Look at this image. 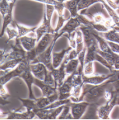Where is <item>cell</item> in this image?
Segmentation results:
<instances>
[{
    "label": "cell",
    "instance_id": "7",
    "mask_svg": "<svg viewBox=\"0 0 119 120\" xmlns=\"http://www.w3.org/2000/svg\"><path fill=\"white\" fill-rule=\"evenodd\" d=\"M116 94L113 99L108 102H106L104 105L99 106L97 110V115L98 119L106 120L110 119V115L113 108L116 106Z\"/></svg>",
    "mask_w": 119,
    "mask_h": 120
},
{
    "label": "cell",
    "instance_id": "14",
    "mask_svg": "<svg viewBox=\"0 0 119 120\" xmlns=\"http://www.w3.org/2000/svg\"><path fill=\"white\" fill-rule=\"evenodd\" d=\"M19 78L22 79L27 85L29 90V98L31 99H35L36 98L35 97L32 91V85L34 84L35 77L31 73L30 68L27 70L25 71L19 77Z\"/></svg>",
    "mask_w": 119,
    "mask_h": 120
},
{
    "label": "cell",
    "instance_id": "6",
    "mask_svg": "<svg viewBox=\"0 0 119 120\" xmlns=\"http://www.w3.org/2000/svg\"><path fill=\"white\" fill-rule=\"evenodd\" d=\"M3 114L6 116L7 119H32L35 118L36 112L33 111L21 110V108L14 110H9L3 112Z\"/></svg>",
    "mask_w": 119,
    "mask_h": 120
},
{
    "label": "cell",
    "instance_id": "34",
    "mask_svg": "<svg viewBox=\"0 0 119 120\" xmlns=\"http://www.w3.org/2000/svg\"><path fill=\"white\" fill-rule=\"evenodd\" d=\"M93 73H94L93 62L85 63L83 68V75L86 76H90L93 75Z\"/></svg>",
    "mask_w": 119,
    "mask_h": 120
},
{
    "label": "cell",
    "instance_id": "45",
    "mask_svg": "<svg viewBox=\"0 0 119 120\" xmlns=\"http://www.w3.org/2000/svg\"><path fill=\"white\" fill-rule=\"evenodd\" d=\"M116 105L119 106V93L117 94V100H116Z\"/></svg>",
    "mask_w": 119,
    "mask_h": 120
},
{
    "label": "cell",
    "instance_id": "26",
    "mask_svg": "<svg viewBox=\"0 0 119 120\" xmlns=\"http://www.w3.org/2000/svg\"><path fill=\"white\" fill-rule=\"evenodd\" d=\"M12 26H8L5 30V32L7 34V39L6 41V43L8 44L10 41H14L16 38L19 37V32L16 26L15 25L14 21L11 24Z\"/></svg>",
    "mask_w": 119,
    "mask_h": 120
},
{
    "label": "cell",
    "instance_id": "5",
    "mask_svg": "<svg viewBox=\"0 0 119 120\" xmlns=\"http://www.w3.org/2000/svg\"><path fill=\"white\" fill-rule=\"evenodd\" d=\"M30 63L25 59L14 69L1 73L0 84L5 85L15 77H19L25 71L30 68Z\"/></svg>",
    "mask_w": 119,
    "mask_h": 120
},
{
    "label": "cell",
    "instance_id": "30",
    "mask_svg": "<svg viewBox=\"0 0 119 120\" xmlns=\"http://www.w3.org/2000/svg\"><path fill=\"white\" fill-rule=\"evenodd\" d=\"M76 50L77 53L79 54L81 51L83 50L85 47V45L84 42V40L83 37L82 33L81 30L78 28L76 30Z\"/></svg>",
    "mask_w": 119,
    "mask_h": 120
},
{
    "label": "cell",
    "instance_id": "27",
    "mask_svg": "<svg viewBox=\"0 0 119 120\" xmlns=\"http://www.w3.org/2000/svg\"><path fill=\"white\" fill-rule=\"evenodd\" d=\"M15 2V0H1L0 11L3 17L5 16L11 10H13Z\"/></svg>",
    "mask_w": 119,
    "mask_h": 120
},
{
    "label": "cell",
    "instance_id": "19",
    "mask_svg": "<svg viewBox=\"0 0 119 120\" xmlns=\"http://www.w3.org/2000/svg\"><path fill=\"white\" fill-rule=\"evenodd\" d=\"M72 49V48L69 46L67 48L62 50L59 52H56L53 51L52 64L54 68H57L60 67L63 63L67 54Z\"/></svg>",
    "mask_w": 119,
    "mask_h": 120
},
{
    "label": "cell",
    "instance_id": "1",
    "mask_svg": "<svg viewBox=\"0 0 119 120\" xmlns=\"http://www.w3.org/2000/svg\"><path fill=\"white\" fill-rule=\"evenodd\" d=\"M112 83L110 79L104 82L97 85L84 84L83 85V101L90 104H98V101L103 97L106 88Z\"/></svg>",
    "mask_w": 119,
    "mask_h": 120
},
{
    "label": "cell",
    "instance_id": "15",
    "mask_svg": "<svg viewBox=\"0 0 119 120\" xmlns=\"http://www.w3.org/2000/svg\"><path fill=\"white\" fill-rule=\"evenodd\" d=\"M58 98L59 95L57 91L54 95L51 96H42L39 98H36L35 99V102L37 110L45 109V107L52 103L53 102L58 100Z\"/></svg>",
    "mask_w": 119,
    "mask_h": 120
},
{
    "label": "cell",
    "instance_id": "29",
    "mask_svg": "<svg viewBox=\"0 0 119 120\" xmlns=\"http://www.w3.org/2000/svg\"><path fill=\"white\" fill-rule=\"evenodd\" d=\"M19 99L22 102L23 107L27 110L30 111H35V112L37 111L35 99H31L30 98H28L27 99L22 98H19Z\"/></svg>",
    "mask_w": 119,
    "mask_h": 120
},
{
    "label": "cell",
    "instance_id": "35",
    "mask_svg": "<svg viewBox=\"0 0 119 120\" xmlns=\"http://www.w3.org/2000/svg\"><path fill=\"white\" fill-rule=\"evenodd\" d=\"M45 13L44 15L46 18L49 20L51 21L54 12L55 10V6L51 4H45Z\"/></svg>",
    "mask_w": 119,
    "mask_h": 120
},
{
    "label": "cell",
    "instance_id": "9",
    "mask_svg": "<svg viewBox=\"0 0 119 120\" xmlns=\"http://www.w3.org/2000/svg\"><path fill=\"white\" fill-rule=\"evenodd\" d=\"M73 87L71 76L69 75L67 77L62 84L57 88L59 95L58 99L64 100L70 98Z\"/></svg>",
    "mask_w": 119,
    "mask_h": 120
},
{
    "label": "cell",
    "instance_id": "42",
    "mask_svg": "<svg viewBox=\"0 0 119 120\" xmlns=\"http://www.w3.org/2000/svg\"><path fill=\"white\" fill-rule=\"evenodd\" d=\"M107 42L109 48L112 50V51L113 52L117 54H119V44L116 43V42H112V41H107Z\"/></svg>",
    "mask_w": 119,
    "mask_h": 120
},
{
    "label": "cell",
    "instance_id": "17",
    "mask_svg": "<svg viewBox=\"0 0 119 120\" xmlns=\"http://www.w3.org/2000/svg\"><path fill=\"white\" fill-rule=\"evenodd\" d=\"M79 28L82 33L85 46L88 47L97 41L93 35L92 31L93 29L92 28L86 26L81 25Z\"/></svg>",
    "mask_w": 119,
    "mask_h": 120
},
{
    "label": "cell",
    "instance_id": "21",
    "mask_svg": "<svg viewBox=\"0 0 119 120\" xmlns=\"http://www.w3.org/2000/svg\"><path fill=\"white\" fill-rule=\"evenodd\" d=\"M80 0H68L63 3L65 9L71 14V18H75L79 15L78 5Z\"/></svg>",
    "mask_w": 119,
    "mask_h": 120
},
{
    "label": "cell",
    "instance_id": "37",
    "mask_svg": "<svg viewBox=\"0 0 119 120\" xmlns=\"http://www.w3.org/2000/svg\"><path fill=\"white\" fill-rule=\"evenodd\" d=\"M76 31L71 33V34H68L67 33H65L63 36L66 37L69 40V46L71 47L73 49H76Z\"/></svg>",
    "mask_w": 119,
    "mask_h": 120
},
{
    "label": "cell",
    "instance_id": "40",
    "mask_svg": "<svg viewBox=\"0 0 119 120\" xmlns=\"http://www.w3.org/2000/svg\"><path fill=\"white\" fill-rule=\"evenodd\" d=\"M78 55V54L77 53V51H76V49H72L67 54V55L65 58V59L67 62V61L71 60L74 59L75 58H77Z\"/></svg>",
    "mask_w": 119,
    "mask_h": 120
},
{
    "label": "cell",
    "instance_id": "31",
    "mask_svg": "<svg viewBox=\"0 0 119 120\" xmlns=\"http://www.w3.org/2000/svg\"><path fill=\"white\" fill-rule=\"evenodd\" d=\"M13 10H11L9 13H7L5 16L3 17V24L2 31L1 32V37L2 38L4 35L5 31L6 29L11 25L13 22Z\"/></svg>",
    "mask_w": 119,
    "mask_h": 120
},
{
    "label": "cell",
    "instance_id": "41",
    "mask_svg": "<svg viewBox=\"0 0 119 120\" xmlns=\"http://www.w3.org/2000/svg\"><path fill=\"white\" fill-rule=\"evenodd\" d=\"M105 1L107 4L113 10L116 11L117 13L119 12V4L118 1H115V0H105Z\"/></svg>",
    "mask_w": 119,
    "mask_h": 120
},
{
    "label": "cell",
    "instance_id": "24",
    "mask_svg": "<svg viewBox=\"0 0 119 120\" xmlns=\"http://www.w3.org/2000/svg\"><path fill=\"white\" fill-rule=\"evenodd\" d=\"M80 63L78 58L71 60L66 63L65 70L67 76L71 75L78 71Z\"/></svg>",
    "mask_w": 119,
    "mask_h": 120
},
{
    "label": "cell",
    "instance_id": "23",
    "mask_svg": "<svg viewBox=\"0 0 119 120\" xmlns=\"http://www.w3.org/2000/svg\"><path fill=\"white\" fill-rule=\"evenodd\" d=\"M87 48L85 58V63L95 61L97 49L99 48L97 41Z\"/></svg>",
    "mask_w": 119,
    "mask_h": 120
},
{
    "label": "cell",
    "instance_id": "32",
    "mask_svg": "<svg viewBox=\"0 0 119 120\" xmlns=\"http://www.w3.org/2000/svg\"><path fill=\"white\" fill-rule=\"evenodd\" d=\"M101 2V0H80L78 5L79 12L82 10L86 9L96 3Z\"/></svg>",
    "mask_w": 119,
    "mask_h": 120
},
{
    "label": "cell",
    "instance_id": "43",
    "mask_svg": "<svg viewBox=\"0 0 119 120\" xmlns=\"http://www.w3.org/2000/svg\"><path fill=\"white\" fill-rule=\"evenodd\" d=\"M0 94H1V96H6V95H10V94L8 93L7 89H6L5 85H0Z\"/></svg>",
    "mask_w": 119,
    "mask_h": 120
},
{
    "label": "cell",
    "instance_id": "18",
    "mask_svg": "<svg viewBox=\"0 0 119 120\" xmlns=\"http://www.w3.org/2000/svg\"><path fill=\"white\" fill-rule=\"evenodd\" d=\"M20 44L23 48L27 52L31 51L35 48L37 43L36 35L30 36L29 34L19 38Z\"/></svg>",
    "mask_w": 119,
    "mask_h": 120
},
{
    "label": "cell",
    "instance_id": "13",
    "mask_svg": "<svg viewBox=\"0 0 119 120\" xmlns=\"http://www.w3.org/2000/svg\"><path fill=\"white\" fill-rule=\"evenodd\" d=\"M81 25L77 16L75 18H71L58 32L62 33L63 35L65 33L71 34L77 30Z\"/></svg>",
    "mask_w": 119,
    "mask_h": 120
},
{
    "label": "cell",
    "instance_id": "4",
    "mask_svg": "<svg viewBox=\"0 0 119 120\" xmlns=\"http://www.w3.org/2000/svg\"><path fill=\"white\" fill-rule=\"evenodd\" d=\"M55 36V33H47L42 37L38 42L33 49L28 51L27 53L26 60L30 63L34 60L36 57L43 53L51 43Z\"/></svg>",
    "mask_w": 119,
    "mask_h": 120
},
{
    "label": "cell",
    "instance_id": "46",
    "mask_svg": "<svg viewBox=\"0 0 119 120\" xmlns=\"http://www.w3.org/2000/svg\"><path fill=\"white\" fill-rule=\"evenodd\" d=\"M56 1H57L59 3H63L67 1H68V0H56Z\"/></svg>",
    "mask_w": 119,
    "mask_h": 120
},
{
    "label": "cell",
    "instance_id": "20",
    "mask_svg": "<svg viewBox=\"0 0 119 120\" xmlns=\"http://www.w3.org/2000/svg\"><path fill=\"white\" fill-rule=\"evenodd\" d=\"M99 33L106 40L119 44V28L116 26L106 32Z\"/></svg>",
    "mask_w": 119,
    "mask_h": 120
},
{
    "label": "cell",
    "instance_id": "33",
    "mask_svg": "<svg viewBox=\"0 0 119 120\" xmlns=\"http://www.w3.org/2000/svg\"><path fill=\"white\" fill-rule=\"evenodd\" d=\"M57 119H74L71 111V107L69 104L65 105L61 113Z\"/></svg>",
    "mask_w": 119,
    "mask_h": 120
},
{
    "label": "cell",
    "instance_id": "28",
    "mask_svg": "<svg viewBox=\"0 0 119 120\" xmlns=\"http://www.w3.org/2000/svg\"><path fill=\"white\" fill-rule=\"evenodd\" d=\"M14 23L17 29H18V30L19 32V38L24 36L27 35L28 34L32 32L35 33V30L38 27V26H35L32 28L25 27L23 25L18 24L15 21H14Z\"/></svg>",
    "mask_w": 119,
    "mask_h": 120
},
{
    "label": "cell",
    "instance_id": "39",
    "mask_svg": "<svg viewBox=\"0 0 119 120\" xmlns=\"http://www.w3.org/2000/svg\"><path fill=\"white\" fill-rule=\"evenodd\" d=\"M93 30L99 33H103L108 31L109 30L105 26L102 24L96 23L93 21L91 27Z\"/></svg>",
    "mask_w": 119,
    "mask_h": 120
},
{
    "label": "cell",
    "instance_id": "10",
    "mask_svg": "<svg viewBox=\"0 0 119 120\" xmlns=\"http://www.w3.org/2000/svg\"><path fill=\"white\" fill-rule=\"evenodd\" d=\"M114 74L113 71L110 72L108 75H93L90 76L82 75L83 82L84 84H90L92 85H97L100 84L108 80Z\"/></svg>",
    "mask_w": 119,
    "mask_h": 120
},
{
    "label": "cell",
    "instance_id": "12",
    "mask_svg": "<svg viewBox=\"0 0 119 120\" xmlns=\"http://www.w3.org/2000/svg\"><path fill=\"white\" fill-rule=\"evenodd\" d=\"M66 62L67 61L64 59L60 67L57 68H53V70L50 71L53 76L57 88L62 84L67 77L65 70V65Z\"/></svg>",
    "mask_w": 119,
    "mask_h": 120
},
{
    "label": "cell",
    "instance_id": "36",
    "mask_svg": "<svg viewBox=\"0 0 119 120\" xmlns=\"http://www.w3.org/2000/svg\"><path fill=\"white\" fill-rule=\"evenodd\" d=\"M71 18V17H65V14L61 16H58V21L56 29H55V32H58L63 28L65 25V22H67Z\"/></svg>",
    "mask_w": 119,
    "mask_h": 120
},
{
    "label": "cell",
    "instance_id": "3",
    "mask_svg": "<svg viewBox=\"0 0 119 120\" xmlns=\"http://www.w3.org/2000/svg\"><path fill=\"white\" fill-rule=\"evenodd\" d=\"M63 36V34L60 32H55L54 38L48 48L32 61L30 64H34L37 63H42L46 66L49 71H51L53 70L54 67L52 64V56L53 50L57 39Z\"/></svg>",
    "mask_w": 119,
    "mask_h": 120
},
{
    "label": "cell",
    "instance_id": "16",
    "mask_svg": "<svg viewBox=\"0 0 119 120\" xmlns=\"http://www.w3.org/2000/svg\"><path fill=\"white\" fill-rule=\"evenodd\" d=\"M34 85L39 87L41 92L42 96L49 97L52 96L57 91V88L52 87L50 85L46 84L43 81H41L36 78L34 79Z\"/></svg>",
    "mask_w": 119,
    "mask_h": 120
},
{
    "label": "cell",
    "instance_id": "38",
    "mask_svg": "<svg viewBox=\"0 0 119 120\" xmlns=\"http://www.w3.org/2000/svg\"><path fill=\"white\" fill-rule=\"evenodd\" d=\"M95 61L98 62L99 63L103 65L104 67L108 68V69L110 71V72H112L113 70H114V68L109 64V63L107 62L105 58H104L102 56L99 55L97 53L96 54Z\"/></svg>",
    "mask_w": 119,
    "mask_h": 120
},
{
    "label": "cell",
    "instance_id": "11",
    "mask_svg": "<svg viewBox=\"0 0 119 120\" xmlns=\"http://www.w3.org/2000/svg\"><path fill=\"white\" fill-rule=\"evenodd\" d=\"M51 20H48L44 15L42 22L38 26L35 30L37 42L47 33H55V30L52 28L51 24Z\"/></svg>",
    "mask_w": 119,
    "mask_h": 120
},
{
    "label": "cell",
    "instance_id": "2",
    "mask_svg": "<svg viewBox=\"0 0 119 120\" xmlns=\"http://www.w3.org/2000/svg\"><path fill=\"white\" fill-rule=\"evenodd\" d=\"M30 68L35 78L43 81L50 86L57 88L51 72L48 70L46 66L43 63L30 64Z\"/></svg>",
    "mask_w": 119,
    "mask_h": 120
},
{
    "label": "cell",
    "instance_id": "44",
    "mask_svg": "<svg viewBox=\"0 0 119 120\" xmlns=\"http://www.w3.org/2000/svg\"><path fill=\"white\" fill-rule=\"evenodd\" d=\"M8 99L1 97V106H4L10 103V102L7 100Z\"/></svg>",
    "mask_w": 119,
    "mask_h": 120
},
{
    "label": "cell",
    "instance_id": "22",
    "mask_svg": "<svg viewBox=\"0 0 119 120\" xmlns=\"http://www.w3.org/2000/svg\"><path fill=\"white\" fill-rule=\"evenodd\" d=\"M24 59H9L5 61L3 64L1 65L0 69L1 73H4L12 70L18 66Z\"/></svg>",
    "mask_w": 119,
    "mask_h": 120
},
{
    "label": "cell",
    "instance_id": "8",
    "mask_svg": "<svg viewBox=\"0 0 119 120\" xmlns=\"http://www.w3.org/2000/svg\"><path fill=\"white\" fill-rule=\"evenodd\" d=\"M69 105L74 119H80L84 114L90 104L86 101H82L79 102H71Z\"/></svg>",
    "mask_w": 119,
    "mask_h": 120
},
{
    "label": "cell",
    "instance_id": "25",
    "mask_svg": "<svg viewBox=\"0 0 119 120\" xmlns=\"http://www.w3.org/2000/svg\"><path fill=\"white\" fill-rule=\"evenodd\" d=\"M100 3L103 4L109 18L113 20L116 26L119 28V15L107 4L105 0H101Z\"/></svg>",
    "mask_w": 119,
    "mask_h": 120
}]
</instances>
